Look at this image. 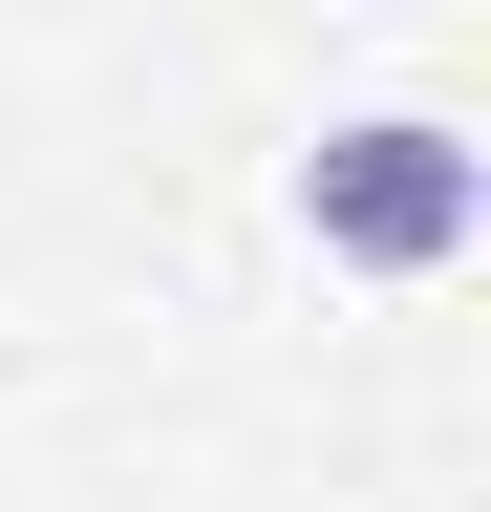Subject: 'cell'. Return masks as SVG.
Returning a JSON list of instances; mask_svg holds the SVG:
<instances>
[{"label": "cell", "mask_w": 491, "mask_h": 512, "mask_svg": "<svg viewBox=\"0 0 491 512\" xmlns=\"http://www.w3.org/2000/svg\"><path fill=\"white\" fill-rule=\"evenodd\" d=\"M299 235H321L342 278H449V256L491 235V150L449 107H363V128L299 150Z\"/></svg>", "instance_id": "cell-1"}]
</instances>
